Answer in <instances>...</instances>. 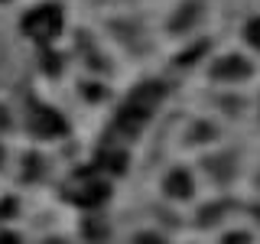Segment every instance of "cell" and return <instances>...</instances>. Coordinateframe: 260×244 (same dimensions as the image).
I'll return each instance as SVG.
<instances>
[{
  "mask_svg": "<svg viewBox=\"0 0 260 244\" xmlns=\"http://www.w3.org/2000/svg\"><path fill=\"white\" fill-rule=\"evenodd\" d=\"M250 39H254V43L260 46V20L254 23V26H250Z\"/></svg>",
  "mask_w": 260,
  "mask_h": 244,
  "instance_id": "6da1fadb",
  "label": "cell"
}]
</instances>
